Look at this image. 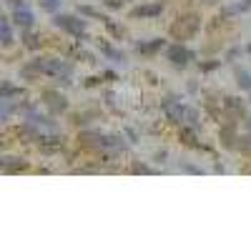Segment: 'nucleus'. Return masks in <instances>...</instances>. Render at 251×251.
<instances>
[{
    "label": "nucleus",
    "instance_id": "39448f33",
    "mask_svg": "<svg viewBox=\"0 0 251 251\" xmlns=\"http://www.w3.org/2000/svg\"><path fill=\"white\" fill-rule=\"evenodd\" d=\"M169 60L174 63V66L183 68L186 63L191 60V50H188V48H183V46H174V48L169 50Z\"/></svg>",
    "mask_w": 251,
    "mask_h": 251
},
{
    "label": "nucleus",
    "instance_id": "f3484780",
    "mask_svg": "<svg viewBox=\"0 0 251 251\" xmlns=\"http://www.w3.org/2000/svg\"><path fill=\"white\" fill-rule=\"evenodd\" d=\"M80 13H86V15H93V18H100V20H106V18H103L98 10H93V8H80Z\"/></svg>",
    "mask_w": 251,
    "mask_h": 251
},
{
    "label": "nucleus",
    "instance_id": "4468645a",
    "mask_svg": "<svg viewBox=\"0 0 251 251\" xmlns=\"http://www.w3.org/2000/svg\"><path fill=\"white\" fill-rule=\"evenodd\" d=\"M199 121V113L191 111V108H183V123H196Z\"/></svg>",
    "mask_w": 251,
    "mask_h": 251
},
{
    "label": "nucleus",
    "instance_id": "ddd939ff",
    "mask_svg": "<svg viewBox=\"0 0 251 251\" xmlns=\"http://www.w3.org/2000/svg\"><path fill=\"white\" fill-rule=\"evenodd\" d=\"M161 46H163V40H153V43H141L138 50H141V53H156Z\"/></svg>",
    "mask_w": 251,
    "mask_h": 251
},
{
    "label": "nucleus",
    "instance_id": "412c9836",
    "mask_svg": "<svg viewBox=\"0 0 251 251\" xmlns=\"http://www.w3.org/2000/svg\"><path fill=\"white\" fill-rule=\"evenodd\" d=\"M133 171H136V174H149L151 169H146V166H136V169H133Z\"/></svg>",
    "mask_w": 251,
    "mask_h": 251
},
{
    "label": "nucleus",
    "instance_id": "f03ea898",
    "mask_svg": "<svg viewBox=\"0 0 251 251\" xmlns=\"http://www.w3.org/2000/svg\"><path fill=\"white\" fill-rule=\"evenodd\" d=\"M55 25L68 30L73 35H83L86 33V23H83L80 18H73V15H55Z\"/></svg>",
    "mask_w": 251,
    "mask_h": 251
},
{
    "label": "nucleus",
    "instance_id": "f257e3e1",
    "mask_svg": "<svg viewBox=\"0 0 251 251\" xmlns=\"http://www.w3.org/2000/svg\"><path fill=\"white\" fill-rule=\"evenodd\" d=\"M201 28V18L194 15V13H188V15H181L176 23L171 25V35L176 40H188V38H194Z\"/></svg>",
    "mask_w": 251,
    "mask_h": 251
},
{
    "label": "nucleus",
    "instance_id": "9d476101",
    "mask_svg": "<svg viewBox=\"0 0 251 251\" xmlns=\"http://www.w3.org/2000/svg\"><path fill=\"white\" fill-rule=\"evenodd\" d=\"M166 113H169V118L171 121H176V123H183V106H178V103H166Z\"/></svg>",
    "mask_w": 251,
    "mask_h": 251
},
{
    "label": "nucleus",
    "instance_id": "423d86ee",
    "mask_svg": "<svg viewBox=\"0 0 251 251\" xmlns=\"http://www.w3.org/2000/svg\"><path fill=\"white\" fill-rule=\"evenodd\" d=\"M28 169V163L23 158H13V156H5L3 158V171L5 174H20V171H25Z\"/></svg>",
    "mask_w": 251,
    "mask_h": 251
},
{
    "label": "nucleus",
    "instance_id": "2eb2a0df",
    "mask_svg": "<svg viewBox=\"0 0 251 251\" xmlns=\"http://www.w3.org/2000/svg\"><path fill=\"white\" fill-rule=\"evenodd\" d=\"M40 5H43L48 13H53V10H58V5H60V0H40Z\"/></svg>",
    "mask_w": 251,
    "mask_h": 251
},
{
    "label": "nucleus",
    "instance_id": "1a4fd4ad",
    "mask_svg": "<svg viewBox=\"0 0 251 251\" xmlns=\"http://www.w3.org/2000/svg\"><path fill=\"white\" fill-rule=\"evenodd\" d=\"M18 96H23V91H20L18 86H13V83H0V98H18Z\"/></svg>",
    "mask_w": 251,
    "mask_h": 251
},
{
    "label": "nucleus",
    "instance_id": "6ab92c4d",
    "mask_svg": "<svg viewBox=\"0 0 251 251\" xmlns=\"http://www.w3.org/2000/svg\"><path fill=\"white\" fill-rule=\"evenodd\" d=\"M249 8H251V0H244V3H239V5L231 8V13H234V10H249Z\"/></svg>",
    "mask_w": 251,
    "mask_h": 251
},
{
    "label": "nucleus",
    "instance_id": "f8f14e48",
    "mask_svg": "<svg viewBox=\"0 0 251 251\" xmlns=\"http://www.w3.org/2000/svg\"><path fill=\"white\" fill-rule=\"evenodd\" d=\"M80 141L86 143L88 149H100V146H103V138H100L98 133H83V136H80Z\"/></svg>",
    "mask_w": 251,
    "mask_h": 251
},
{
    "label": "nucleus",
    "instance_id": "a211bd4d",
    "mask_svg": "<svg viewBox=\"0 0 251 251\" xmlns=\"http://www.w3.org/2000/svg\"><path fill=\"white\" fill-rule=\"evenodd\" d=\"M239 75H241V86H244V88H251V78H249L244 71H239Z\"/></svg>",
    "mask_w": 251,
    "mask_h": 251
},
{
    "label": "nucleus",
    "instance_id": "6e6552de",
    "mask_svg": "<svg viewBox=\"0 0 251 251\" xmlns=\"http://www.w3.org/2000/svg\"><path fill=\"white\" fill-rule=\"evenodd\" d=\"M0 43L13 46V30H10V23H8V18L3 15V10H0Z\"/></svg>",
    "mask_w": 251,
    "mask_h": 251
},
{
    "label": "nucleus",
    "instance_id": "9b49d317",
    "mask_svg": "<svg viewBox=\"0 0 251 251\" xmlns=\"http://www.w3.org/2000/svg\"><path fill=\"white\" fill-rule=\"evenodd\" d=\"M23 46H25V48H30V50L40 48V40H38V35H35V33H30V28H25V30H23Z\"/></svg>",
    "mask_w": 251,
    "mask_h": 251
},
{
    "label": "nucleus",
    "instance_id": "4be33fe9",
    "mask_svg": "<svg viewBox=\"0 0 251 251\" xmlns=\"http://www.w3.org/2000/svg\"><path fill=\"white\" fill-rule=\"evenodd\" d=\"M0 171H3V158H0Z\"/></svg>",
    "mask_w": 251,
    "mask_h": 251
},
{
    "label": "nucleus",
    "instance_id": "0eeeda50",
    "mask_svg": "<svg viewBox=\"0 0 251 251\" xmlns=\"http://www.w3.org/2000/svg\"><path fill=\"white\" fill-rule=\"evenodd\" d=\"M161 13V3H151V5H138L131 10V18H153Z\"/></svg>",
    "mask_w": 251,
    "mask_h": 251
},
{
    "label": "nucleus",
    "instance_id": "7ed1b4c3",
    "mask_svg": "<svg viewBox=\"0 0 251 251\" xmlns=\"http://www.w3.org/2000/svg\"><path fill=\"white\" fill-rule=\"evenodd\" d=\"M10 20H13V25H18V28H33V20H35V15H33V10H28L25 5H20V8H13V15H10Z\"/></svg>",
    "mask_w": 251,
    "mask_h": 251
},
{
    "label": "nucleus",
    "instance_id": "20e7f679",
    "mask_svg": "<svg viewBox=\"0 0 251 251\" xmlns=\"http://www.w3.org/2000/svg\"><path fill=\"white\" fill-rule=\"evenodd\" d=\"M43 100H46V106H48L53 113H63V111L68 108L66 98H63L60 93H55V91H46V93H43Z\"/></svg>",
    "mask_w": 251,
    "mask_h": 251
},
{
    "label": "nucleus",
    "instance_id": "5701e85b",
    "mask_svg": "<svg viewBox=\"0 0 251 251\" xmlns=\"http://www.w3.org/2000/svg\"><path fill=\"white\" fill-rule=\"evenodd\" d=\"M0 149H3V141H0Z\"/></svg>",
    "mask_w": 251,
    "mask_h": 251
},
{
    "label": "nucleus",
    "instance_id": "aec40b11",
    "mask_svg": "<svg viewBox=\"0 0 251 251\" xmlns=\"http://www.w3.org/2000/svg\"><path fill=\"white\" fill-rule=\"evenodd\" d=\"M239 149H244V151H246V156L251 158V143H244V141H241V143H239Z\"/></svg>",
    "mask_w": 251,
    "mask_h": 251
},
{
    "label": "nucleus",
    "instance_id": "dca6fc26",
    "mask_svg": "<svg viewBox=\"0 0 251 251\" xmlns=\"http://www.w3.org/2000/svg\"><path fill=\"white\" fill-rule=\"evenodd\" d=\"M181 138H183V143H188V146L196 143V136H194L191 131H181Z\"/></svg>",
    "mask_w": 251,
    "mask_h": 251
}]
</instances>
